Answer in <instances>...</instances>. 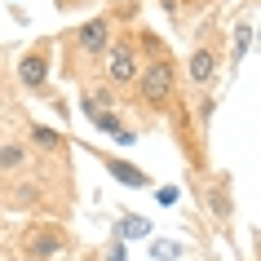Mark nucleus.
Listing matches in <instances>:
<instances>
[{"instance_id": "18", "label": "nucleus", "mask_w": 261, "mask_h": 261, "mask_svg": "<svg viewBox=\"0 0 261 261\" xmlns=\"http://www.w3.org/2000/svg\"><path fill=\"white\" fill-rule=\"evenodd\" d=\"M195 5H213V0H195Z\"/></svg>"}, {"instance_id": "11", "label": "nucleus", "mask_w": 261, "mask_h": 261, "mask_svg": "<svg viewBox=\"0 0 261 261\" xmlns=\"http://www.w3.org/2000/svg\"><path fill=\"white\" fill-rule=\"evenodd\" d=\"M248 49H252V27L239 18V27H234V36H230V62H234V67L248 58Z\"/></svg>"}, {"instance_id": "1", "label": "nucleus", "mask_w": 261, "mask_h": 261, "mask_svg": "<svg viewBox=\"0 0 261 261\" xmlns=\"http://www.w3.org/2000/svg\"><path fill=\"white\" fill-rule=\"evenodd\" d=\"M177 89H181V71H177V58L168 54V49H164V54H155L151 62H142L138 97H142V107H146V111H155V115L173 111Z\"/></svg>"}, {"instance_id": "15", "label": "nucleus", "mask_w": 261, "mask_h": 261, "mask_svg": "<svg viewBox=\"0 0 261 261\" xmlns=\"http://www.w3.org/2000/svg\"><path fill=\"white\" fill-rule=\"evenodd\" d=\"M115 142H120V146H138V133H133V128H120V133H115Z\"/></svg>"}, {"instance_id": "10", "label": "nucleus", "mask_w": 261, "mask_h": 261, "mask_svg": "<svg viewBox=\"0 0 261 261\" xmlns=\"http://www.w3.org/2000/svg\"><path fill=\"white\" fill-rule=\"evenodd\" d=\"M27 142H36L40 151H62V146H67V138H62L58 128H44V124H31V128H27Z\"/></svg>"}, {"instance_id": "7", "label": "nucleus", "mask_w": 261, "mask_h": 261, "mask_svg": "<svg viewBox=\"0 0 261 261\" xmlns=\"http://www.w3.org/2000/svg\"><path fill=\"white\" fill-rule=\"evenodd\" d=\"M89 151H93V160L107 168L120 186H133V191H146V186H151V173H146V168L128 164V160H120V155H111V151H97V146H89Z\"/></svg>"}, {"instance_id": "2", "label": "nucleus", "mask_w": 261, "mask_h": 261, "mask_svg": "<svg viewBox=\"0 0 261 261\" xmlns=\"http://www.w3.org/2000/svg\"><path fill=\"white\" fill-rule=\"evenodd\" d=\"M102 75H107V89L115 93H133L142 75V58H138V40L133 36H111L107 58H102Z\"/></svg>"}, {"instance_id": "17", "label": "nucleus", "mask_w": 261, "mask_h": 261, "mask_svg": "<svg viewBox=\"0 0 261 261\" xmlns=\"http://www.w3.org/2000/svg\"><path fill=\"white\" fill-rule=\"evenodd\" d=\"M84 0H58V9H80Z\"/></svg>"}, {"instance_id": "8", "label": "nucleus", "mask_w": 261, "mask_h": 261, "mask_svg": "<svg viewBox=\"0 0 261 261\" xmlns=\"http://www.w3.org/2000/svg\"><path fill=\"white\" fill-rule=\"evenodd\" d=\"M199 195H204V208L221 221V226L234 217V204H230V173H213V177L199 186Z\"/></svg>"}, {"instance_id": "12", "label": "nucleus", "mask_w": 261, "mask_h": 261, "mask_svg": "<svg viewBox=\"0 0 261 261\" xmlns=\"http://www.w3.org/2000/svg\"><path fill=\"white\" fill-rule=\"evenodd\" d=\"M115 234L128 244V239H146V234H151V226H146V221H138V217H120V221H115Z\"/></svg>"}, {"instance_id": "3", "label": "nucleus", "mask_w": 261, "mask_h": 261, "mask_svg": "<svg viewBox=\"0 0 261 261\" xmlns=\"http://www.w3.org/2000/svg\"><path fill=\"white\" fill-rule=\"evenodd\" d=\"M111 36H115L111 18H107V14H97V18H84L80 27L67 36V49H71L75 58H84V62H97V58H107Z\"/></svg>"}, {"instance_id": "14", "label": "nucleus", "mask_w": 261, "mask_h": 261, "mask_svg": "<svg viewBox=\"0 0 261 261\" xmlns=\"http://www.w3.org/2000/svg\"><path fill=\"white\" fill-rule=\"evenodd\" d=\"M107 261H128V244H124L120 234H111V244H107Z\"/></svg>"}, {"instance_id": "5", "label": "nucleus", "mask_w": 261, "mask_h": 261, "mask_svg": "<svg viewBox=\"0 0 261 261\" xmlns=\"http://www.w3.org/2000/svg\"><path fill=\"white\" fill-rule=\"evenodd\" d=\"M62 252H67V230H58V226L22 230V261H58Z\"/></svg>"}, {"instance_id": "16", "label": "nucleus", "mask_w": 261, "mask_h": 261, "mask_svg": "<svg viewBox=\"0 0 261 261\" xmlns=\"http://www.w3.org/2000/svg\"><path fill=\"white\" fill-rule=\"evenodd\" d=\"M160 9H164L168 18H177V14H181V5H177V0H160Z\"/></svg>"}, {"instance_id": "9", "label": "nucleus", "mask_w": 261, "mask_h": 261, "mask_svg": "<svg viewBox=\"0 0 261 261\" xmlns=\"http://www.w3.org/2000/svg\"><path fill=\"white\" fill-rule=\"evenodd\" d=\"M31 164V146L27 142H0V173H18Z\"/></svg>"}, {"instance_id": "4", "label": "nucleus", "mask_w": 261, "mask_h": 261, "mask_svg": "<svg viewBox=\"0 0 261 261\" xmlns=\"http://www.w3.org/2000/svg\"><path fill=\"white\" fill-rule=\"evenodd\" d=\"M49 67H54V44L40 40L18 58V84L27 93H49Z\"/></svg>"}, {"instance_id": "6", "label": "nucleus", "mask_w": 261, "mask_h": 261, "mask_svg": "<svg viewBox=\"0 0 261 261\" xmlns=\"http://www.w3.org/2000/svg\"><path fill=\"white\" fill-rule=\"evenodd\" d=\"M199 40H204V36H199ZM217 67H221V44L204 40V44H195L191 58H186V80H191L199 93H208L213 80H217Z\"/></svg>"}, {"instance_id": "13", "label": "nucleus", "mask_w": 261, "mask_h": 261, "mask_svg": "<svg viewBox=\"0 0 261 261\" xmlns=\"http://www.w3.org/2000/svg\"><path fill=\"white\" fill-rule=\"evenodd\" d=\"M151 252H155V261H177L181 257V244H177V239H155Z\"/></svg>"}]
</instances>
